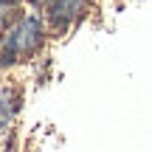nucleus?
Returning a JSON list of instances; mask_svg holds the SVG:
<instances>
[{
	"mask_svg": "<svg viewBox=\"0 0 152 152\" xmlns=\"http://www.w3.org/2000/svg\"><path fill=\"white\" fill-rule=\"evenodd\" d=\"M51 37V28L45 23L42 11L31 9L0 34V71H9V68L20 65L26 59H34L39 51L45 48Z\"/></svg>",
	"mask_w": 152,
	"mask_h": 152,
	"instance_id": "f257e3e1",
	"label": "nucleus"
},
{
	"mask_svg": "<svg viewBox=\"0 0 152 152\" xmlns=\"http://www.w3.org/2000/svg\"><path fill=\"white\" fill-rule=\"evenodd\" d=\"M87 11H90V0H54L42 9V17L54 34H65L85 20Z\"/></svg>",
	"mask_w": 152,
	"mask_h": 152,
	"instance_id": "f03ea898",
	"label": "nucleus"
},
{
	"mask_svg": "<svg viewBox=\"0 0 152 152\" xmlns=\"http://www.w3.org/2000/svg\"><path fill=\"white\" fill-rule=\"evenodd\" d=\"M20 110H23V90L17 85H0V132H9L14 127Z\"/></svg>",
	"mask_w": 152,
	"mask_h": 152,
	"instance_id": "7ed1b4c3",
	"label": "nucleus"
},
{
	"mask_svg": "<svg viewBox=\"0 0 152 152\" xmlns=\"http://www.w3.org/2000/svg\"><path fill=\"white\" fill-rule=\"evenodd\" d=\"M28 3H31V9H37V11H42L45 6H48V3H54V0H28Z\"/></svg>",
	"mask_w": 152,
	"mask_h": 152,
	"instance_id": "20e7f679",
	"label": "nucleus"
},
{
	"mask_svg": "<svg viewBox=\"0 0 152 152\" xmlns=\"http://www.w3.org/2000/svg\"><path fill=\"white\" fill-rule=\"evenodd\" d=\"M20 0H0V6H17Z\"/></svg>",
	"mask_w": 152,
	"mask_h": 152,
	"instance_id": "39448f33",
	"label": "nucleus"
}]
</instances>
